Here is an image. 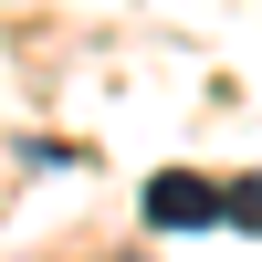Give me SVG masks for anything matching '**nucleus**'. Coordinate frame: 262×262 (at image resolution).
<instances>
[{
    "instance_id": "nucleus-1",
    "label": "nucleus",
    "mask_w": 262,
    "mask_h": 262,
    "mask_svg": "<svg viewBox=\"0 0 262 262\" xmlns=\"http://www.w3.org/2000/svg\"><path fill=\"white\" fill-rule=\"evenodd\" d=\"M221 221V189L189 179V168H158L147 179V231H210Z\"/></svg>"
},
{
    "instance_id": "nucleus-2",
    "label": "nucleus",
    "mask_w": 262,
    "mask_h": 262,
    "mask_svg": "<svg viewBox=\"0 0 262 262\" xmlns=\"http://www.w3.org/2000/svg\"><path fill=\"white\" fill-rule=\"evenodd\" d=\"M221 221H242V231H262V179H231V189H221Z\"/></svg>"
}]
</instances>
